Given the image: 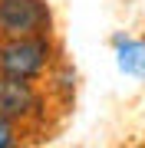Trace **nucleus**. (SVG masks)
I'll return each instance as SVG.
<instances>
[{
  "label": "nucleus",
  "mask_w": 145,
  "mask_h": 148,
  "mask_svg": "<svg viewBox=\"0 0 145 148\" xmlns=\"http://www.w3.org/2000/svg\"><path fill=\"white\" fill-rule=\"evenodd\" d=\"M16 142V128L10 119H0V148H10Z\"/></svg>",
  "instance_id": "obj_4"
},
{
  "label": "nucleus",
  "mask_w": 145,
  "mask_h": 148,
  "mask_svg": "<svg viewBox=\"0 0 145 148\" xmlns=\"http://www.w3.org/2000/svg\"><path fill=\"white\" fill-rule=\"evenodd\" d=\"M49 27V7L43 0H0V33L33 36Z\"/></svg>",
  "instance_id": "obj_2"
},
{
  "label": "nucleus",
  "mask_w": 145,
  "mask_h": 148,
  "mask_svg": "<svg viewBox=\"0 0 145 148\" xmlns=\"http://www.w3.org/2000/svg\"><path fill=\"white\" fill-rule=\"evenodd\" d=\"M49 63V40L43 33L33 36H7L0 43V76L36 79Z\"/></svg>",
  "instance_id": "obj_1"
},
{
  "label": "nucleus",
  "mask_w": 145,
  "mask_h": 148,
  "mask_svg": "<svg viewBox=\"0 0 145 148\" xmlns=\"http://www.w3.org/2000/svg\"><path fill=\"white\" fill-rule=\"evenodd\" d=\"M40 109V95L30 86V79H16V76H0V119H30Z\"/></svg>",
  "instance_id": "obj_3"
}]
</instances>
